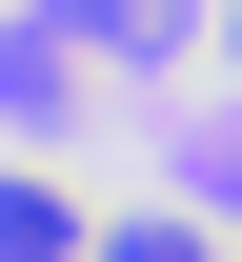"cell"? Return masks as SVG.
<instances>
[{
    "mask_svg": "<svg viewBox=\"0 0 242 262\" xmlns=\"http://www.w3.org/2000/svg\"><path fill=\"white\" fill-rule=\"evenodd\" d=\"M61 242H81V202H61V182H0V262H61Z\"/></svg>",
    "mask_w": 242,
    "mask_h": 262,
    "instance_id": "cell-1",
    "label": "cell"
},
{
    "mask_svg": "<svg viewBox=\"0 0 242 262\" xmlns=\"http://www.w3.org/2000/svg\"><path fill=\"white\" fill-rule=\"evenodd\" d=\"M101 262H222L202 222H101Z\"/></svg>",
    "mask_w": 242,
    "mask_h": 262,
    "instance_id": "cell-2",
    "label": "cell"
}]
</instances>
